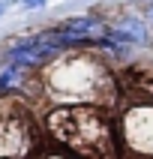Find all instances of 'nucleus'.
Listing matches in <instances>:
<instances>
[{
	"label": "nucleus",
	"instance_id": "nucleus-1",
	"mask_svg": "<svg viewBox=\"0 0 153 159\" xmlns=\"http://www.w3.org/2000/svg\"><path fill=\"white\" fill-rule=\"evenodd\" d=\"M111 33H114L117 39H123V42H144V39H147V30H144L141 24H132V21H126V24H117Z\"/></svg>",
	"mask_w": 153,
	"mask_h": 159
},
{
	"label": "nucleus",
	"instance_id": "nucleus-2",
	"mask_svg": "<svg viewBox=\"0 0 153 159\" xmlns=\"http://www.w3.org/2000/svg\"><path fill=\"white\" fill-rule=\"evenodd\" d=\"M63 30H69V33H78V36H87V39H96L102 30H99L96 21H90V18H75V21H66Z\"/></svg>",
	"mask_w": 153,
	"mask_h": 159
},
{
	"label": "nucleus",
	"instance_id": "nucleus-3",
	"mask_svg": "<svg viewBox=\"0 0 153 159\" xmlns=\"http://www.w3.org/2000/svg\"><path fill=\"white\" fill-rule=\"evenodd\" d=\"M45 0H24V9H39Z\"/></svg>",
	"mask_w": 153,
	"mask_h": 159
}]
</instances>
